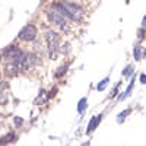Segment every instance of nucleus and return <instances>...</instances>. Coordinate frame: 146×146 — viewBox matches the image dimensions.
Instances as JSON below:
<instances>
[{
  "label": "nucleus",
  "instance_id": "nucleus-1",
  "mask_svg": "<svg viewBox=\"0 0 146 146\" xmlns=\"http://www.w3.org/2000/svg\"><path fill=\"white\" fill-rule=\"evenodd\" d=\"M45 42H47V50L50 54L51 60H56L58 56V50H60V36L56 31H47L45 35Z\"/></svg>",
  "mask_w": 146,
  "mask_h": 146
},
{
  "label": "nucleus",
  "instance_id": "nucleus-2",
  "mask_svg": "<svg viewBox=\"0 0 146 146\" xmlns=\"http://www.w3.org/2000/svg\"><path fill=\"white\" fill-rule=\"evenodd\" d=\"M47 18H48V21H50L51 23L60 27L62 29H66V28H67L66 18H64L62 13H58L57 10H48V12H47Z\"/></svg>",
  "mask_w": 146,
  "mask_h": 146
},
{
  "label": "nucleus",
  "instance_id": "nucleus-3",
  "mask_svg": "<svg viewBox=\"0 0 146 146\" xmlns=\"http://www.w3.org/2000/svg\"><path fill=\"white\" fill-rule=\"evenodd\" d=\"M35 36H36V28L34 25H31V23H29V25H27V27H23L21 29V32L18 34V38L21 41H27V42L34 41Z\"/></svg>",
  "mask_w": 146,
  "mask_h": 146
},
{
  "label": "nucleus",
  "instance_id": "nucleus-4",
  "mask_svg": "<svg viewBox=\"0 0 146 146\" xmlns=\"http://www.w3.org/2000/svg\"><path fill=\"white\" fill-rule=\"evenodd\" d=\"M51 7L54 9V10H57L58 13H62L66 19H70V21H79V18L75 15V13H72V12L67 9V6L64 5V2H54L53 5H51Z\"/></svg>",
  "mask_w": 146,
  "mask_h": 146
},
{
  "label": "nucleus",
  "instance_id": "nucleus-5",
  "mask_svg": "<svg viewBox=\"0 0 146 146\" xmlns=\"http://www.w3.org/2000/svg\"><path fill=\"white\" fill-rule=\"evenodd\" d=\"M36 63H38V58H36L34 54H25V57H23V60H22V69H31Z\"/></svg>",
  "mask_w": 146,
  "mask_h": 146
},
{
  "label": "nucleus",
  "instance_id": "nucleus-6",
  "mask_svg": "<svg viewBox=\"0 0 146 146\" xmlns=\"http://www.w3.org/2000/svg\"><path fill=\"white\" fill-rule=\"evenodd\" d=\"M101 120H102V114H100V115H96V117H92V118H91L89 126H88V129H86V133H88V135H89V133H92V131L96 129V126L101 123Z\"/></svg>",
  "mask_w": 146,
  "mask_h": 146
},
{
  "label": "nucleus",
  "instance_id": "nucleus-7",
  "mask_svg": "<svg viewBox=\"0 0 146 146\" xmlns=\"http://www.w3.org/2000/svg\"><path fill=\"white\" fill-rule=\"evenodd\" d=\"M64 5L67 6V9L72 12V13H75L78 18H80L82 15V7L79 5H75V3H72V2H67V0H64Z\"/></svg>",
  "mask_w": 146,
  "mask_h": 146
},
{
  "label": "nucleus",
  "instance_id": "nucleus-8",
  "mask_svg": "<svg viewBox=\"0 0 146 146\" xmlns=\"http://www.w3.org/2000/svg\"><path fill=\"white\" fill-rule=\"evenodd\" d=\"M133 85H135V79H133V80L130 82V85H129V86H127V91H126L124 94H121V95L118 96L120 100H124V98H127V96L130 95V92H131V89H133Z\"/></svg>",
  "mask_w": 146,
  "mask_h": 146
},
{
  "label": "nucleus",
  "instance_id": "nucleus-9",
  "mask_svg": "<svg viewBox=\"0 0 146 146\" xmlns=\"http://www.w3.org/2000/svg\"><path fill=\"white\" fill-rule=\"evenodd\" d=\"M15 140V133H9L7 136H5V139L0 140V145L2 143H9V142H13Z\"/></svg>",
  "mask_w": 146,
  "mask_h": 146
},
{
  "label": "nucleus",
  "instance_id": "nucleus-10",
  "mask_svg": "<svg viewBox=\"0 0 146 146\" xmlns=\"http://www.w3.org/2000/svg\"><path fill=\"white\" fill-rule=\"evenodd\" d=\"M108 82H110V79L108 78H105V79H102L98 85H96V89H98V91H102L105 86H107V85H108Z\"/></svg>",
  "mask_w": 146,
  "mask_h": 146
},
{
  "label": "nucleus",
  "instance_id": "nucleus-11",
  "mask_svg": "<svg viewBox=\"0 0 146 146\" xmlns=\"http://www.w3.org/2000/svg\"><path fill=\"white\" fill-rule=\"evenodd\" d=\"M85 107H86V98H82V100L79 101V105H78V111H79V114L83 113Z\"/></svg>",
  "mask_w": 146,
  "mask_h": 146
},
{
  "label": "nucleus",
  "instance_id": "nucleus-12",
  "mask_svg": "<svg viewBox=\"0 0 146 146\" xmlns=\"http://www.w3.org/2000/svg\"><path fill=\"white\" fill-rule=\"evenodd\" d=\"M129 114H130V110L127 108V110H124L123 113H120V115L117 117V121H118V123H121V121H123V120H124V118H126Z\"/></svg>",
  "mask_w": 146,
  "mask_h": 146
},
{
  "label": "nucleus",
  "instance_id": "nucleus-13",
  "mask_svg": "<svg viewBox=\"0 0 146 146\" xmlns=\"http://www.w3.org/2000/svg\"><path fill=\"white\" fill-rule=\"evenodd\" d=\"M66 72H67V66H62V67L56 72V76H57V78H62Z\"/></svg>",
  "mask_w": 146,
  "mask_h": 146
},
{
  "label": "nucleus",
  "instance_id": "nucleus-14",
  "mask_svg": "<svg viewBox=\"0 0 146 146\" xmlns=\"http://www.w3.org/2000/svg\"><path fill=\"white\" fill-rule=\"evenodd\" d=\"M133 54H135V60H139V58H140V47H139V45L135 47V51H133Z\"/></svg>",
  "mask_w": 146,
  "mask_h": 146
},
{
  "label": "nucleus",
  "instance_id": "nucleus-15",
  "mask_svg": "<svg viewBox=\"0 0 146 146\" xmlns=\"http://www.w3.org/2000/svg\"><path fill=\"white\" fill-rule=\"evenodd\" d=\"M133 69H135V67H131V66H129L126 70H123V76H129L130 75V73L133 72Z\"/></svg>",
  "mask_w": 146,
  "mask_h": 146
},
{
  "label": "nucleus",
  "instance_id": "nucleus-16",
  "mask_svg": "<svg viewBox=\"0 0 146 146\" xmlns=\"http://www.w3.org/2000/svg\"><path fill=\"white\" fill-rule=\"evenodd\" d=\"M57 94V88H53L51 89V92H50V95H48V98H51V96H54Z\"/></svg>",
  "mask_w": 146,
  "mask_h": 146
},
{
  "label": "nucleus",
  "instance_id": "nucleus-17",
  "mask_svg": "<svg viewBox=\"0 0 146 146\" xmlns=\"http://www.w3.org/2000/svg\"><path fill=\"white\" fill-rule=\"evenodd\" d=\"M22 123H23V120H22V118L15 117V124H22Z\"/></svg>",
  "mask_w": 146,
  "mask_h": 146
},
{
  "label": "nucleus",
  "instance_id": "nucleus-18",
  "mask_svg": "<svg viewBox=\"0 0 146 146\" xmlns=\"http://www.w3.org/2000/svg\"><path fill=\"white\" fill-rule=\"evenodd\" d=\"M140 82H142V83H146V75H142V76H140Z\"/></svg>",
  "mask_w": 146,
  "mask_h": 146
},
{
  "label": "nucleus",
  "instance_id": "nucleus-19",
  "mask_svg": "<svg viewBox=\"0 0 146 146\" xmlns=\"http://www.w3.org/2000/svg\"><path fill=\"white\" fill-rule=\"evenodd\" d=\"M139 38H143V29H139Z\"/></svg>",
  "mask_w": 146,
  "mask_h": 146
},
{
  "label": "nucleus",
  "instance_id": "nucleus-20",
  "mask_svg": "<svg viewBox=\"0 0 146 146\" xmlns=\"http://www.w3.org/2000/svg\"><path fill=\"white\" fill-rule=\"evenodd\" d=\"M143 25H146V16L143 18Z\"/></svg>",
  "mask_w": 146,
  "mask_h": 146
}]
</instances>
